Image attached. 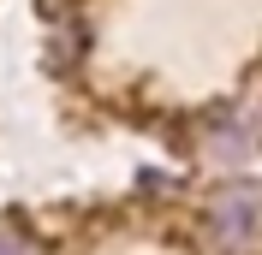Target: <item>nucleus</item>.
Wrapping results in <instances>:
<instances>
[{"label":"nucleus","instance_id":"1","mask_svg":"<svg viewBox=\"0 0 262 255\" xmlns=\"http://www.w3.org/2000/svg\"><path fill=\"white\" fill-rule=\"evenodd\" d=\"M262 232V190L256 184H227L209 196V243L221 255H245Z\"/></svg>","mask_w":262,"mask_h":255},{"label":"nucleus","instance_id":"3","mask_svg":"<svg viewBox=\"0 0 262 255\" xmlns=\"http://www.w3.org/2000/svg\"><path fill=\"white\" fill-rule=\"evenodd\" d=\"M0 255H36L30 232H24L18 220H0Z\"/></svg>","mask_w":262,"mask_h":255},{"label":"nucleus","instance_id":"2","mask_svg":"<svg viewBox=\"0 0 262 255\" xmlns=\"http://www.w3.org/2000/svg\"><path fill=\"white\" fill-rule=\"evenodd\" d=\"M250 143H256V131H250V119H238V113H214L209 131H203L209 160H227V166H238V160L250 155Z\"/></svg>","mask_w":262,"mask_h":255}]
</instances>
